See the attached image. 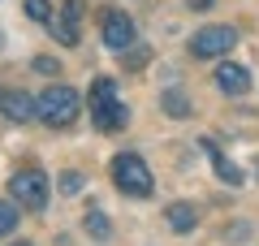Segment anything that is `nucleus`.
Returning <instances> with one entry per match:
<instances>
[{"label": "nucleus", "instance_id": "nucleus-1", "mask_svg": "<svg viewBox=\"0 0 259 246\" xmlns=\"http://www.w3.org/2000/svg\"><path fill=\"white\" fill-rule=\"evenodd\" d=\"M82 112V95L74 87H65V82H52L44 95L35 100V117L44 126H69V121Z\"/></svg>", "mask_w": 259, "mask_h": 246}, {"label": "nucleus", "instance_id": "nucleus-2", "mask_svg": "<svg viewBox=\"0 0 259 246\" xmlns=\"http://www.w3.org/2000/svg\"><path fill=\"white\" fill-rule=\"evenodd\" d=\"M91 117H95V126L108 134V130H121L130 121V108L121 104V91H117V82L112 78H95V87H91Z\"/></svg>", "mask_w": 259, "mask_h": 246}, {"label": "nucleus", "instance_id": "nucleus-3", "mask_svg": "<svg viewBox=\"0 0 259 246\" xmlns=\"http://www.w3.org/2000/svg\"><path fill=\"white\" fill-rule=\"evenodd\" d=\"M112 182H117V190H125L130 199H147L151 186H156L147 160H143L139 151H121L117 160H112Z\"/></svg>", "mask_w": 259, "mask_h": 246}, {"label": "nucleus", "instance_id": "nucleus-4", "mask_svg": "<svg viewBox=\"0 0 259 246\" xmlns=\"http://www.w3.org/2000/svg\"><path fill=\"white\" fill-rule=\"evenodd\" d=\"M9 199L18 203V208H26V212H44V203H48V177H44V169H18V173L9 177Z\"/></svg>", "mask_w": 259, "mask_h": 246}, {"label": "nucleus", "instance_id": "nucleus-5", "mask_svg": "<svg viewBox=\"0 0 259 246\" xmlns=\"http://www.w3.org/2000/svg\"><path fill=\"white\" fill-rule=\"evenodd\" d=\"M229 48H238V30L216 22V26H199L190 35V56L199 61H216V56H229Z\"/></svg>", "mask_w": 259, "mask_h": 246}, {"label": "nucleus", "instance_id": "nucleus-6", "mask_svg": "<svg viewBox=\"0 0 259 246\" xmlns=\"http://www.w3.org/2000/svg\"><path fill=\"white\" fill-rule=\"evenodd\" d=\"M100 35H104V48L108 52H130L134 48V18L130 13H121V9H108L104 13V22H100Z\"/></svg>", "mask_w": 259, "mask_h": 246}, {"label": "nucleus", "instance_id": "nucleus-7", "mask_svg": "<svg viewBox=\"0 0 259 246\" xmlns=\"http://www.w3.org/2000/svg\"><path fill=\"white\" fill-rule=\"evenodd\" d=\"M212 82H216V91H221V95H246L250 91V73L242 69L238 61H221L216 73H212Z\"/></svg>", "mask_w": 259, "mask_h": 246}, {"label": "nucleus", "instance_id": "nucleus-8", "mask_svg": "<svg viewBox=\"0 0 259 246\" xmlns=\"http://www.w3.org/2000/svg\"><path fill=\"white\" fill-rule=\"evenodd\" d=\"M0 112L9 121H35V95H26V91H5L0 95Z\"/></svg>", "mask_w": 259, "mask_h": 246}, {"label": "nucleus", "instance_id": "nucleus-9", "mask_svg": "<svg viewBox=\"0 0 259 246\" xmlns=\"http://www.w3.org/2000/svg\"><path fill=\"white\" fill-rule=\"evenodd\" d=\"M160 112H164V117H173V121H186V117L194 112V104H190V95H186V91L168 87V91H160Z\"/></svg>", "mask_w": 259, "mask_h": 246}, {"label": "nucleus", "instance_id": "nucleus-10", "mask_svg": "<svg viewBox=\"0 0 259 246\" xmlns=\"http://www.w3.org/2000/svg\"><path fill=\"white\" fill-rule=\"evenodd\" d=\"M164 225L173 229V233H190V229L199 225V212H194L190 203H168L164 208Z\"/></svg>", "mask_w": 259, "mask_h": 246}, {"label": "nucleus", "instance_id": "nucleus-11", "mask_svg": "<svg viewBox=\"0 0 259 246\" xmlns=\"http://www.w3.org/2000/svg\"><path fill=\"white\" fill-rule=\"evenodd\" d=\"M203 147H207V155H212V169H216V177H221L225 186H242V169H238V164H233L229 155H221L212 143H203Z\"/></svg>", "mask_w": 259, "mask_h": 246}, {"label": "nucleus", "instance_id": "nucleus-12", "mask_svg": "<svg viewBox=\"0 0 259 246\" xmlns=\"http://www.w3.org/2000/svg\"><path fill=\"white\" fill-rule=\"evenodd\" d=\"M48 30H52V39H56V44H65V48H78V26H74L69 18L52 13V18H48Z\"/></svg>", "mask_w": 259, "mask_h": 246}, {"label": "nucleus", "instance_id": "nucleus-13", "mask_svg": "<svg viewBox=\"0 0 259 246\" xmlns=\"http://www.w3.org/2000/svg\"><path fill=\"white\" fill-rule=\"evenodd\" d=\"M18 220H22V208L13 199H0V237L18 233Z\"/></svg>", "mask_w": 259, "mask_h": 246}, {"label": "nucleus", "instance_id": "nucleus-14", "mask_svg": "<svg viewBox=\"0 0 259 246\" xmlns=\"http://www.w3.org/2000/svg\"><path fill=\"white\" fill-rule=\"evenodd\" d=\"M87 233H91L95 242H104V237L112 233V229H108V216H104L100 208H91V212H87Z\"/></svg>", "mask_w": 259, "mask_h": 246}, {"label": "nucleus", "instance_id": "nucleus-15", "mask_svg": "<svg viewBox=\"0 0 259 246\" xmlns=\"http://www.w3.org/2000/svg\"><path fill=\"white\" fill-rule=\"evenodd\" d=\"M22 9H26V18H30V22H39V26H48V18L56 13L52 5H48V0H26Z\"/></svg>", "mask_w": 259, "mask_h": 246}, {"label": "nucleus", "instance_id": "nucleus-16", "mask_svg": "<svg viewBox=\"0 0 259 246\" xmlns=\"http://www.w3.org/2000/svg\"><path fill=\"white\" fill-rule=\"evenodd\" d=\"M87 177L78 173V169H69V173H61V194H82Z\"/></svg>", "mask_w": 259, "mask_h": 246}, {"label": "nucleus", "instance_id": "nucleus-17", "mask_svg": "<svg viewBox=\"0 0 259 246\" xmlns=\"http://www.w3.org/2000/svg\"><path fill=\"white\" fill-rule=\"evenodd\" d=\"M35 73H44V78H61V61H56V56H35Z\"/></svg>", "mask_w": 259, "mask_h": 246}, {"label": "nucleus", "instance_id": "nucleus-18", "mask_svg": "<svg viewBox=\"0 0 259 246\" xmlns=\"http://www.w3.org/2000/svg\"><path fill=\"white\" fill-rule=\"evenodd\" d=\"M87 5H82V0H65V9H61V18H69V22H74V26H78V22H82L87 18Z\"/></svg>", "mask_w": 259, "mask_h": 246}, {"label": "nucleus", "instance_id": "nucleus-19", "mask_svg": "<svg viewBox=\"0 0 259 246\" xmlns=\"http://www.w3.org/2000/svg\"><path fill=\"white\" fill-rule=\"evenodd\" d=\"M190 9H212V0H186Z\"/></svg>", "mask_w": 259, "mask_h": 246}, {"label": "nucleus", "instance_id": "nucleus-20", "mask_svg": "<svg viewBox=\"0 0 259 246\" xmlns=\"http://www.w3.org/2000/svg\"><path fill=\"white\" fill-rule=\"evenodd\" d=\"M9 246H35V242H9Z\"/></svg>", "mask_w": 259, "mask_h": 246}]
</instances>
